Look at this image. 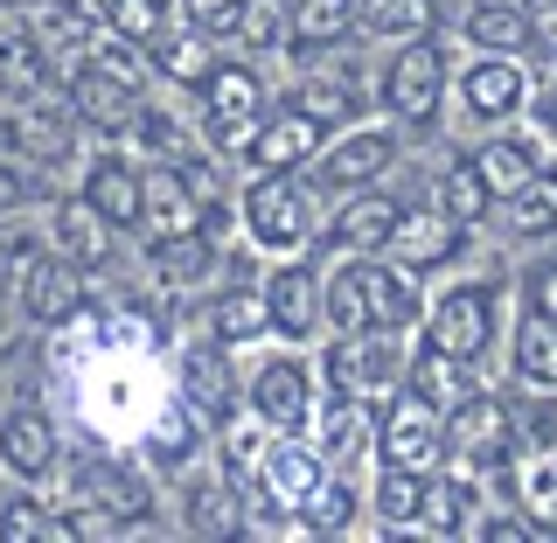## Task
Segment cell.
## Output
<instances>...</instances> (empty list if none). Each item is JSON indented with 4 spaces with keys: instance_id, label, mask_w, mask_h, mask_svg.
Masks as SVG:
<instances>
[{
    "instance_id": "obj_37",
    "label": "cell",
    "mask_w": 557,
    "mask_h": 543,
    "mask_svg": "<svg viewBox=\"0 0 557 543\" xmlns=\"http://www.w3.org/2000/svg\"><path fill=\"white\" fill-rule=\"evenodd\" d=\"M42 536H77V530H70V516L42 488L14 481L8 495H0V543H42Z\"/></svg>"
},
{
    "instance_id": "obj_31",
    "label": "cell",
    "mask_w": 557,
    "mask_h": 543,
    "mask_svg": "<svg viewBox=\"0 0 557 543\" xmlns=\"http://www.w3.org/2000/svg\"><path fill=\"white\" fill-rule=\"evenodd\" d=\"M356 516H362V488H356V474L327 467V474L307 488V502H300V516H293V530H300V536H348V530H356Z\"/></svg>"
},
{
    "instance_id": "obj_7",
    "label": "cell",
    "mask_w": 557,
    "mask_h": 543,
    "mask_svg": "<svg viewBox=\"0 0 557 543\" xmlns=\"http://www.w3.org/2000/svg\"><path fill=\"white\" fill-rule=\"evenodd\" d=\"M411 348L405 335H383V328H362V335H335L321 348V383L327 391H348L362 405H383V397L405 383Z\"/></svg>"
},
{
    "instance_id": "obj_36",
    "label": "cell",
    "mask_w": 557,
    "mask_h": 543,
    "mask_svg": "<svg viewBox=\"0 0 557 543\" xmlns=\"http://www.w3.org/2000/svg\"><path fill=\"white\" fill-rule=\"evenodd\" d=\"M133 147L147 153V161H202V153H209V139H202V126L174 119L168 104L139 98V112H133Z\"/></svg>"
},
{
    "instance_id": "obj_3",
    "label": "cell",
    "mask_w": 557,
    "mask_h": 543,
    "mask_svg": "<svg viewBox=\"0 0 557 543\" xmlns=\"http://www.w3.org/2000/svg\"><path fill=\"white\" fill-rule=\"evenodd\" d=\"M502 300H509V286H502L495 272L487 279H453L440 300L425 307L418 342L453 356V362H467V370H487V356L502 348Z\"/></svg>"
},
{
    "instance_id": "obj_44",
    "label": "cell",
    "mask_w": 557,
    "mask_h": 543,
    "mask_svg": "<svg viewBox=\"0 0 557 543\" xmlns=\"http://www.w3.org/2000/svg\"><path fill=\"white\" fill-rule=\"evenodd\" d=\"M84 8L98 14V28H112V35H133V42H153L174 14L161 8V0H84Z\"/></svg>"
},
{
    "instance_id": "obj_30",
    "label": "cell",
    "mask_w": 557,
    "mask_h": 543,
    "mask_svg": "<svg viewBox=\"0 0 557 543\" xmlns=\"http://www.w3.org/2000/svg\"><path fill=\"white\" fill-rule=\"evenodd\" d=\"M509 377L522 383V391H557V321L536 307L516 313L509 328Z\"/></svg>"
},
{
    "instance_id": "obj_49",
    "label": "cell",
    "mask_w": 557,
    "mask_h": 543,
    "mask_svg": "<svg viewBox=\"0 0 557 543\" xmlns=\"http://www.w3.org/2000/svg\"><path fill=\"white\" fill-rule=\"evenodd\" d=\"M522 307H536V313H550V321H557V251L536 258V266L522 272Z\"/></svg>"
},
{
    "instance_id": "obj_50",
    "label": "cell",
    "mask_w": 557,
    "mask_h": 543,
    "mask_svg": "<svg viewBox=\"0 0 557 543\" xmlns=\"http://www.w3.org/2000/svg\"><path fill=\"white\" fill-rule=\"evenodd\" d=\"M22 251H28L22 237H14V231H0V313L14 307V272H22Z\"/></svg>"
},
{
    "instance_id": "obj_46",
    "label": "cell",
    "mask_w": 557,
    "mask_h": 543,
    "mask_svg": "<svg viewBox=\"0 0 557 543\" xmlns=\"http://www.w3.org/2000/svg\"><path fill=\"white\" fill-rule=\"evenodd\" d=\"M244 8H251V0H174V22H188L196 35H209V42H237Z\"/></svg>"
},
{
    "instance_id": "obj_15",
    "label": "cell",
    "mask_w": 557,
    "mask_h": 543,
    "mask_svg": "<svg viewBox=\"0 0 557 543\" xmlns=\"http://www.w3.org/2000/svg\"><path fill=\"white\" fill-rule=\"evenodd\" d=\"M244 405L265 418L272 432H307L313 405H321V377H313L307 356H265L244 377Z\"/></svg>"
},
{
    "instance_id": "obj_25",
    "label": "cell",
    "mask_w": 557,
    "mask_h": 543,
    "mask_svg": "<svg viewBox=\"0 0 557 543\" xmlns=\"http://www.w3.org/2000/svg\"><path fill=\"white\" fill-rule=\"evenodd\" d=\"M286 104H293L300 119H313L321 133H342V126H356V119H362V104H370V84H362L356 63L307 70V77L286 91Z\"/></svg>"
},
{
    "instance_id": "obj_40",
    "label": "cell",
    "mask_w": 557,
    "mask_h": 543,
    "mask_svg": "<svg viewBox=\"0 0 557 543\" xmlns=\"http://www.w3.org/2000/svg\"><path fill=\"white\" fill-rule=\"evenodd\" d=\"M370 42L397 49V42H418V35H440V0H362V22H356Z\"/></svg>"
},
{
    "instance_id": "obj_22",
    "label": "cell",
    "mask_w": 557,
    "mask_h": 543,
    "mask_svg": "<svg viewBox=\"0 0 557 543\" xmlns=\"http://www.w3.org/2000/svg\"><path fill=\"white\" fill-rule=\"evenodd\" d=\"M42 244H49V251H63L70 266H84V272H104V266H112V223H104L98 209L77 196V188L42 202Z\"/></svg>"
},
{
    "instance_id": "obj_5",
    "label": "cell",
    "mask_w": 557,
    "mask_h": 543,
    "mask_svg": "<svg viewBox=\"0 0 557 543\" xmlns=\"http://www.w3.org/2000/svg\"><path fill=\"white\" fill-rule=\"evenodd\" d=\"M453 91V57L440 49V35H418V42H397L391 63L376 70V104L391 126H432L440 104Z\"/></svg>"
},
{
    "instance_id": "obj_24",
    "label": "cell",
    "mask_w": 557,
    "mask_h": 543,
    "mask_svg": "<svg viewBox=\"0 0 557 543\" xmlns=\"http://www.w3.org/2000/svg\"><path fill=\"white\" fill-rule=\"evenodd\" d=\"M362 0H286V63H321L362 35Z\"/></svg>"
},
{
    "instance_id": "obj_45",
    "label": "cell",
    "mask_w": 557,
    "mask_h": 543,
    "mask_svg": "<svg viewBox=\"0 0 557 543\" xmlns=\"http://www.w3.org/2000/svg\"><path fill=\"white\" fill-rule=\"evenodd\" d=\"M502 217H509V231L530 237V244L536 237H557V182H550V174H544V182H530L516 202H502Z\"/></svg>"
},
{
    "instance_id": "obj_20",
    "label": "cell",
    "mask_w": 557,
    "mask_h": 543,
    "mask_svg": "<svg viewBox=\"0 0 557 543\" xmlns=\"http://www.w3.org/2000/svg\"><path fill=\"white\" fill-rule=\"evenodd\" d=\"M307 440L321 446V460H327V467L356 474V467L376 453V411L362 405V397H348V391H327V383H321V405H313V425H307Z\"/></svg>"
},
{
    "instance_id": "obj_21",
    "label": "cell",
    "mask_w": 557,
    "mask_h": 543,
    "mask_svg": "<svg viewBox=\"0 0 557 543\" xmlns=\"http://www.w3.org/2000/svg\"><path fill=\"white\" fill-rule=\"evenodd\" d=\"M397 217H405V202L391 196L383 182L370 188H348V196H335V217L321 223V244L327 251H383V244L397 237Z\"/></svg>"
},
{
    "instance_id": "obj_43",
    "label": "cell",
    "mask_w": 557,
    "mask_h": 543,
    "mask_svg": "<svg viewBox=\"0 0 557 543\" xmlns=\"http://www.w3.org/2000/svg\"><path fill=\"white\" fill-rule=\"evenodd\" d=\"M84 70H98V77L126 84V91H139V98L153 91V49L133 42V35H112V28L98 35V49H91V63H84Z\"/></svg>"
},
{
    "instance_id": "obj_32",
    "label": "cell",
    "mask_w": 557,
    "mask_h": 543,
    "mask_svg": "<svg viewBox=\"0 0 557 543\" xmlns=\"http://www.w3.org/2000/svg\"><path fill=\"white\" fill-rule=\"evenodd\" d=\"M460 35H467V49H502V57H522V49H536L530 0H474V8L460 14Z\"/></svg>"
},
{
    "instance_id": "obj_42",
    "label": "cell",
    "mask_w": 557,
    "mask_h": 543,
    "mask_svg": "<svg viewBox=\"0 0 557 543\" xmlns=\"http://www.w3.org/2000/svg\"><path fill=\"white\" fill-rule=\"evenodd\" d=\"M432 202H440L446 217H460L467 231H474V223H487V209H502L495 196H487V182H481L474 153H453V161L440 168V182H432Z\"/></svg>"
},
{
    "instance_id": "obj_38",
    "label": "cell",
    "mask_w": 557,
    "mask_h": 543,
    "mask_svg": "<svg viewBox=\"0 0 557 543\" xmlns=\"http://www.w3.org/2000/svg\"><path fill=\"white\" fill-rule=\"evenodd\" d=\"M474 377L481 370H467V362H453V356H440V348H425V342H418L411 362H405V391L425 397V405H440V411H453L467 391H481Z\"/></svg>"
},
{
    "instance_id": "obj_52",
    "label": "cell",
    "mask_w": 557,
    "mask_h": 543,
    "mask_svg": "<svg viewBox=\"0 0 557 543\" xmlns=\"http://www.w3.org/2000/svg\"><path fill=\"white\" fill-rule=\"evenodd\" d=\"M530 28H536L544 63H557V0H530Z\"/></svg>"
},
{
    "instance_id": "obj_2",
    "label": "cell",
    "mask_w": 557,
    "mask_h": 543,
    "mask_svg": "<svg viewBox=\"0 0 557 543\" xmlns=\"http://www.w3.org/2000/svg\"><path fill=\"white\" fill-rule=\"evenodd\" d=\"M237 231L258 258H300L321 244V196L300 174H251L237 196Z\"/></svg>"
},
{
    "instance_id": "obj_11",
    "label": "cell",
    "mask_w": 557,
    "mask_h": 543,
    "mask_svg": "<svg viewBox=\"0 0 557 543\" xmlns=\"http://www.w3.org/2000/svg\"><path fill=\"white\" fill-rule=\"evenodd\" d=\"M405 161L397 147V126H342L313 161V196H348V188L391 182V168Z\"/></svg>"
},
{
    "instance_id": "obj_53",
    "label": "cell",
    "mask_w": 557,
    "mask_h": 543,
    "mask_svg": "<svg viewBox=\"0 0 557 543\" xmlns=\"http://www.w3.org/2000/svg\"><path fill=\"white\" fill-rule=\"evenodd\" d=\"M35 8V0H0V14H28Z\"/></svg>"
},
{
    "instance_id": "obj_14",
    "label": "cell",
    "mask_w": 557,
    "mask_h": 543,
    "mask_svg": "<svg viewBox=\"0 0 557 543\" xmlns=\"http://www.w3.org/2000/svg\"><path fill=\"white\" fill-rule=\"evenodd\" d=\"M77 196L91 202L112 231H139V209H147V161L126 153L119 139H104L98 153L77 161Z\"/></svg>"
},
{
    "instance_id": "obj_28",
    "label": "cell",
    "mask_w": 557,
    "mask_h": 543,
    "mask_svg": "<svg viewBox=\"0 0 557 543\" xmlns=\"http://www.w3.org/2000/svg\"><path fill=\"white\" fill-rule=\"evenodd\" d=\"M70 104H77V126L98 133V139H133V112H139V91L98 77V70H77L70 77Z\"/></svg>"
},
{
    "instance_id": "obj_54",
    "label": "cell",
    "mask_w": 557,
    "mask_h": 543,
    "mask_svg": "<svg viewBox=\"0 0 557 543\" xmlns=\"http://www.w3.org/2000/svg\"><path fill=\"white\" fill-rule=\"evenodd\" d=\"M161 8H168V14H174V0H161Z\"/></svg>"
},
{
    "instance_id": "obj_41",
    "label": "cell",
    "mask_w": 557,
    "mask_h": 543,
    "mask_svg": "<svg viewBox=\"0 0 557 543\" xmlns=\"http://www.w3.org/2000/svg\"><path fill=\"white\" fill-rule=\"evenodd\" d=\"M502 488L522 495V516L536 522V536H557V453H516Z\"/></svg>"
},
{
    "instance_id": "obj_17",
    "label": "cell",
    "mask_w": 557,
    "mask_h": 543,
    "mask_svg": "<svg viewBox=\"0 0 557 543\" xmlns=\"http://www.w3.org/2000/svg\"><path fill=\"white\" fill-rule=\"evenodd\" d=\"M383 251H391L397 266H411L418 279H432V272L460 266V258L474 251V237H467L460 217H446L440 202H425V209H405V217H397V237L383 244Z\"/></svg>"
},
{
    "instance_id": "obj_8",
    "label": "cell",
    "mask_w": 557,
    "mask_h": 543,
    "mask_svg": "<svg viewBox=\"0 0 557 543\" xmlns=\"http://www.w3.org/2000/svg\"><path fill=\"white\" fill-rule=\"evenodd\" d=\"M258 119H265V77L251 63H209V77L196 84V126L209 153H237Z\"/></svg>"
},
{
    "instance_id": "obj_16",
    "label": "cell",
    "mask_w": 557,
    "mask_h": 543,
    "mask_svg": "<svg viewBox=\"0 0 557 543\" xmlns=\"http://www.w3.org/2000/svg\"><path fill=\"white\" fill-rule=\"evenodd\" d=\"M321 266L300 251V258H272V272L258 279L265 286V313H272V335L278 342H313L327 321V286H321Z\"/></svg>"
},
{
    "instance_id": "obj_13",
    "label": "cell",
    "mask_w": 557,
    "mask_h": 543,
    "mask_svg": "<svg viewBox=\"0 0 557 543\" xmlns=\"http://www.w3.org/2000/svg\"><path fill=\"white\" fill-rule=\"evenodd\" d=\"M453 91L474 126H509L516 112H530V70H522V57L474 49L467 63H453Z\"/></svg>"
},
{
    "instance_id": "obj_1",
    "label": "cell",
    "mask_w": 557,
    "mask_h": 543,
    "mask_svg": "<svg viewBox=\"0 0 557 543\" xmlns=\"http://www.w3.org/2000/svg\"><path fill=\"white\" fill-rule=\"evenodd\" d=\"M63 516L77 536H133L153 530V481L139 460H119V453H70L63 460Z\"/></svg>"
},
{
    "instance_id": "obj_23",
    "label": "cell",
    "mask_w": 557,
    "mask_h": 543,
    "mask_svg": "<svg viewBox=\"0 0 557 543\" xmlns=\"http://www.w3.org/2000/svg\"><path fill=\"white\" fill-rule=\"evenodd\" d=\"M202 446H209V425L182 405V397L153 405V411H147V425H139V460H147L153 474H174V481H182L188 467L202 460Z\"/></svg>"
},
{
    "instance_id": "obj_12",
    "label": "cell",
    "mask_w": 557,
    "mask_h": 543,
    "mask_svg": "<svg viewBox=\"0 0 557 543\" xmlns=\"http://www.w3.org/2000/svg\"><path fill=\"white\" fill-rule=\"evenodd\" d=\"M376 460L383 467H418V474L446 467V411L425 405V397H411L405 383H397L391 405L376 411Z\"/></svg>"
},
{
    "instance_id": "obj_10",
    "label": "cell",
    "mask_w": 557,
    "mask_h": 543,
    "mask_svg": "<svg viewBox=\"0 0 557 543\" xmlns=\"http://www.w3.org/2000/svg\"><path fill=\"white\" fill-rule=\"evenodd\" d=\"M63 460H70V440L42 397H22V405L0 411V474L8 481L49 488V481H63Z\"/></svg>"
},
{
    "instance_id": "obj_6",
    "label": "cell",
    "mask_w": 557,
    "mask_h": 543,
    "mask_svg": "<svg viewBox=\"0 0 557 543\" xmlns=\"http://www.w3.org/2000/svg\"><path fill=\"white\" fill-rule=\"evenodd\" d=\"M91 307V286H84V266H70L63 251L49 244H28L22 251V272H14V313L42 335H63V328L84 321Z\"/></svg>"
},
{
    "instance_id": "obj_9",
    "label": "cell",
    "mask_w": 557,
    "mask_h": 543,
    "mask_svg": "<svg viewBox=\"0 0 557 543\" xmlns=\"http://www.w3.org/2000/svg\"><path fill=\"white\" fill-rule=\"evenodd\" d=\"M174 397H182V405L209 425V440H216V432L244 411V377L231 362V342H216V335L188 342L182 356H174Z\"/></svg>"
},
{
    "instance_id": "obj_27",
    "label": "cell",
    "mask_w": 557,
    "mask_h": 543,
    "mask_svg": "<svg viewBox=\"0 0 557 543\" xmlns=\"http://www.w3.org/2000/svg\"><path fill=\"white\" fill-rule=\"evenodd\" d=\"M481 509H487V495H481V481H474V474H460V467H432L418 536H474Z\"/></svg>"
},
{
    "instance_id": "obj_47",
    "label": "cell",
    "mask_w": 557,
    "mask_h": 543,
    "mask_svg": "<svg viewBox=\"0 0 557 543\" xmlns=\"http://www.w3.org/2000/svg\"><path fill=\"white\" fill-rule=\"evenodd\" d=\"M237 42L244 49H286V8H278V0H251V8H244Z\"/></svg>"
},
{
    "instance_id": "obj_18",
    "label": "cell",
    "mask_w": 557,
    "mask_h": 543,
    "mask_svg": "<svg viewBox=\"0 0 557 543\" xmlns=\"http://www.w3.org/2000/svg\"><path fill=\"white\" fill-rule=\"evenodd\" d=\"M335 133H321L313 119H300L293 104H278V112H265L251 126V139L237 147V161L251 168V174H300V168H313L321 161V147Z\"/></svg>"
},
{
    "instance_id": "obj_39",
    "label": "cell",
    "mask_w": 557,
    "mask_h": 543,
    "mask_svg": "<svg viewBox=\"0 0 557 543\" xmlns=\"http://www.w3.org/2000/svg\"><path fill=\"white\" fill-rule=\"evenodd\" d=\"M147 49H153V77H161V84H182V91H196V84L209 77V63H216V57H209L216 42L196 35L188 22H168Z\"/></svg>"
},
{
    "instance_id": "obj_4",
    "label": "cell",
    "mask_w": 557,
    "mask_h": 543,
    "mask_svg": "<svg viewBox=\"0 0 557 543\" xmlns=\"http://www.w3.org/2000/svg\"><path fill=\"white\" fill-rule=\"evenodd\" d=\"M522 453V432H516V405L502 391H467L460 405L446 411V467L474 481H502Z\"/></svg>"
},
{
    "instance_id": "obj_19",
    "label": "cell",
    "mask_w": 557,
    "mask_h": 543,
    "mask_svg": "<svg viewBox=\"0 0 557 543\" xmlns=\"http://www.w3.org/2000/svg\"><path fill=\"white\" fill-rule=\"evenodd\" d=\"M28 35H35V49H42V63H49V77H77L84 63H91V49H98V14L84 8V0H35L28 8Z\"/></svg>"
},
{
    "instance_id": "obj_29",
    "label": "cell",
    "mask_w": 557,
    "mask_h": 543,
    "mask_svg": "<svg viewBox=\"0 0 557 543\" xmlns=\"http://www.w3.org/2000/svg\"><path fill=\"white\" fill-rule=\"evenodd\" d=\"M474 168H481V182H487V196H495V202H516L530 182H544V153H536V139H522V133L481 139Z\"/></svg>"
},
{
    "instance_id": "obj_48",
    "label": "cell",
    "mask_w": 557,
    "mask_h": 543,
    "mask_svg": "<svg viewBox=\"0 0 557 543\" xmlns=\"http://www.w3.org/2000/svg\"><path fill=\"white\" fill-rule=\"evenodd\" d=\"M28 202H35V168L0 147V217H14V209H28Z\"/></svg>"
},
{
    "instance_id": "obj_26",
    "label": "cell",
    "mask_w": 557,
    "mask_h": 543,
    "mask_svg": "<svg viewBox=\"0 0 557 543\" xmlns=\"http://www.w3.org/2000/svg\"><path fill=\"white\" fill-rule=\"evenodd\" d=\"M182 530L188 536H244V502H237V481L223 467H188L182 474Z\"/></svg>"
},
{
    "instance_id": "obj_35",
    "label": "cell",
    "mask_w": 557,
    "mask_h": 543,
    "mask_svg": "<svg viewBox=\"0 0 557 543\" xmlns=\"http://www.w3.org/2000/svg\"><path fill=\"white\" fill-rule=\"evenodd\" d=\"M425 481L418 467H383L376 488H370V516H376V536H418V516H425Z\"/></svg>"
},
{
    "instance_id": "obj_34",
    "label": "cell",
    "mask_w": 557,
    "mask_h": 543,
    "mask_svg": "<svg viewBox=\"0 0 557 543\" xmlns=\"http://www.w3.org/2000/svg\"><path fill=\"white\" fill-rule=\"evenodd\" d=\"M216 244L223 237H209V231H188V237H161V244H147V272L161 279L168 293H196L209 272H216Z\"/></svg>"
},
{
    "instance_id": "obj_33",
    "label": "cell",
    "mask_w": 557,
    "mask_h": 543,
    "mask_svg": "<svg viewBox=\"0 0 557 543\" xmlns=\"http://www.w3.org/2000/svg\"><path fill=\"white\" fill-rule=\"evenodd\" d=\"M202 335H216V342H265L272 335V313H265V286H223V293H209V307H202Z\"/></svg>"
},
{
    "instance_id": "obj_51",
    "label": "cell",
    "mask_w": 557,
    "mask_h": 543,
    "mask_svg": "<svg viewBox=\"0 0 557 543\" xmlns=\"http://www.w3.org/2000/svg\"><path fill=\"white\" fill-rule=\"evenodd\" d=\"M530 112H536V126L557 139V63H550V77H536V84H530Z\"/></svg>"
}]
</instances>
